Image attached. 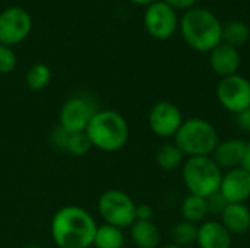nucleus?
I'll return each instance as SVG.
<instances>
[{
    "instance_id": "nucleus-1",
    "label": "nucleus",
    "mask_w": 250,
    "mask_h": 248,
    "mask_svg": "<svg viewBox=\"0 0 250 248\" xmlns=\"http://www.w3.org/2000/svg\"><path fill=\"white\" fill-rule=\"evenodd\" d=\"M98 224L85 208L67 205L51 218L50 234L59 248H91Z\"/></svg>"
},
{
    "instance_id": "nucleus-2",
    "label": "nucleus",
    "mask_w": 250,
    "mask_h": 248,
    "mask_svg": "<svg viewBox=\"0 0 250 248\" xmlns=\"http://www.w3.org/2000/svg\"><path fill=\"white\" fill-rule=\"evenodd\" d=\"M179 29L185 42L199 53H209L223 42V23L207 7L195 6L185 12L179 20Z\"/></svg>"
},
{
    "instance_id": "nucleus-3",
    "label": "nucleus",
    "mask_w": 250,
    "mask_h": 248,
    "mask_svg": "<svg viewBox=\"0 0 250 248\" xmlns=\"http://www.w3.org/2000/svg\"><path fill=\"white\" fill-rule=\"evenodd\" d=\"M85 133L92 148L108 153L123 149L130 136L127 120L114 110H98Z\"/></svg>"
},
{
    "instance_id": "nucleus-4",
    "label": "nucleus",
    "mask_w": 250,
    "mask_h": 248,
    "mask_svg": "<svg viewBox=\"0 0 250 248\" xmlns=\"http://www.w3.org/2000/svg\"><path fill=\"white\" fill-rule=\"evenodd\" d=\"M173 139L186 158L211 156L220 143V136L214 124L201 117L185 120Z\"/></svg>"
},
{
    "instance_id": "nucleus-5",
    "label": "nucleus",
    "mask_w": 250,
    "mask_h": 248,
    "mask_svg": "<svg viewBox=\"0 0 250 248\" xmlns=\"http://www.w3.org/2000/svg\"><path fill=\"white\" fill-rule=\"evenodd\" d=\"M223 172L211 156H193L186 158L182 167V180L189 194L207 199L220 191Z\"/></svg>"
},
{
    "instance_id": "nucleus-6",
    "label": "nucleus",
    "mask_w": 250,
    "mask_h": 248,
    "mask_svg": "<svg viewBox=\"0 0 250 248\" xmlns=\"http://www.w3.org/2000/svg\"><path fill=\"white\" fill-rule=\"evenodd\" d=\"M97 208L104 224L117 227L120 229L130 228L136 221V203L123 190L108 189L103 191Z\"/></svg>"
},
{
    "instance_id": "nucleus-7",
    "label": "nucleus",
    "mask_w": 250,
    "mask_h": 248,
    "mask_svg": "<svg viewBox=\"0 0 250 248\" xmlns=\"http://www.w3.org/2000/svg\"><path fill=\"white\" fill-rule=\"evenodd\" d=\"M98 111L97 101L88 94H76L69 96L60 107L59 126L69 134L86 130L91 118Z\"/></svg>"
},
{
    "instance_id": "nucleus-8",
    "label": "nucleus",
    "mask_w": 250,
    "mask_h": 248,
    "mask_svg": "<svg viewBox=\"0 0 250 248\" xmlns=\"http://www.w3.org/2000/svg\"><path fill=\"white\" fill-rule=\"evenodd\" d=\"M215 94L221 107L234 115L250 108V80L239 73L223 77Z\"/></svg>"
},
{
    "instance_id": "nucleus-9",
    "label": "nucleus",
    "mask_w": 250,
    "mask_h": 248,
    "mask_svg": "<svg viewBox=\"0 0 250 248\" xmlns=\"http://www.w3.org/2000/svg\"><path fill=\"white\" fill-rule=\"evenodd\" d=\"M179 20L177 12L163 0L148 4L144 13V25L146 32L158 41L171 38L179 29Z\"/></svg>"
},
{
    "instance_id": "nucleus-10",
    "label": "nucleus",
    "mask_w": 250,
    "mask_h": 248,
    "mask_svg": "<svg viewBox=\"0 0 250 248\" xmlns=\"http://www.w3.org/2000/svg\"><path fill=\"white\" fill-rule=\"evenodd\" d=\"M32 29L31 15L19 6H10L0 12V44L13 47L25 41Z\"/></svg>"
},
{
    "instance_id": "nucleus-11",
    "label": "nucleus",
    "mask_w": 250,
    "mask_h": 248,
    "mask_svg": "<svg viewBox=\"0 0 250 248\" xmlns=\"http://www.w3.org/2000/svg\"><path fill=\"white\" fill-rule=\"evenodd\" d=\"M185 118L180 108L171 101L155 102L148 113L149 130L161 139L174 137Z\"/></svg>"
},
{
    "instance_id": "nucleus-12",
    "label": "nucleus",
    "mask_w": 250,
    "mask_h": 248,
    "mask_svg": "<svg viewBox=\"0 0 250 248\" xmlns=\"http://www.w3.org/2000/svg\"><path fill=\"white\" fill-rule=\"evenodd\" d=\"M220 193L227 203H246L250 199V174L242 167L224 171Z\"/></svg>"
},
{
    "instance_id": "nucleus-13",
    "label": "nucleus",
    "mask_w": 250,
    "mask_h": 248,
    "mask_svg": "<svg viewBox=\"0 0 250 248\" xmlns=\"http://www.w3.org/2000/svg\"><path fill=\"white\" fill-rule=\"evenodd\" d=\"M240 64L242 56L239 53V48H234L226 42L218 44L214 50L209 51L211 70L221 79L237 75Z\"/></svg>"
},
{
    "instance_id": "nucleus-14",
    "label": "nucleus",
    "mask_w": 250,
    "mask_h": 248,
    "mask_svg": "<svg viewBox=\"0 0 250 248\" xmlns=\"http://www.w3.org/2000/svg\"><path fill=\"white\" fill-rule=\"evenodd\" d=\"M245 151H246V140L240 137H231V139L220 140L211 158L223 171H229L242 167Z\"/></svg>"
},
{
    "instance_id": "nucleus-15",
    "label": "nucleus",
    "mask_w": 250,
    "mask_h": 248,
    "mask_svg": "<svg viewBox=\"0 0 250 248\" xmlns=\"http://www.w3.org/2000/svg\"><path fill=\"white\" fill-rule=\"evenodd\" d=\"M196 246L199 248H231L233 235L220 221H204L198 225Z\"/></svg>"
},
{
    "instance_id": "nucleus-16",
    "label": "nucleus",
    "mask_w": 250,
    "mask_h": 248,
    "mask_svg": "<svg viewBox=\"0 0 250 248\" xmlns=\"http://www.w3.org/2000/svg\"><path fill=\"white\" fill-rule=\"evenodd\" d=\"M220 222L231 235H243L250 229V208L246 203H229Z\"/></svg>"
},
{
    "instance_id": "nucleus-17",
    "label": "nucleus",
    "mask_w": 250,
    "mask_h": 248,
    "mask_svg": "<svg viewBox=\"0 0 250 248\" xmlns=\"http://www.w3.org/2000/svg\"><path fill=\"white\" fill-rule=\"evenodd\" d=\"M130 238L138 248H158L161 232L152 221H135L130 227Z\"/></svg>"
},
{
    "instance_id": "nucleus-18",
    "label": "nucleus",
    "mask_w": 250,
    "mask_h": 248,
    "mask_svg": "<svg viewBox=\"0 0 250 248\" xmlns=\"http://www.w3.org/2000/svg\"><path fill=\"white\" fill-rule=\"evenodd\" d=\"M185 161H186L185 153L174 142L161 145L155 152V164L163 171H168V172L176 171L183 167Z\"/></svg>"
},
{
    "instance_id": "nucleus-19",
    "label": "nucleus",
    "mask_w": 250,
    "mask_h": 248,
    "mask_svg": "<svg viewBox=\"0 0 250 248\" xmlns=\"http://www.w3.org/2000/svg\"><path fill=\"white\" fill-rule=\"evenodd\" d=\"M180 213L183 216V221L190 222V224H202L205 218L208 216V209H207V199L195 196V194H188L180 205Z\"/></svg>"
},
{
    "instance_id": "nucleus-20",
    "label": "nucleus",
    "mask_w": 250,
    "mask_h": 248,
    "mask_svg": "<svg viewBox=\"0 0 250 248\" xmlns=\"http://www.w3.org/2000/svg\"><path fill=\"white\" fill-rule=\"evenodd\" d=\"M125 243H126V238H125L123 229L108 225V224H103V225H98V228H97L92 247L123 248Z\"/></svg>"
},
{
    "instance_id": "nucleus-21",
    "label": "nucleus",
    "mask_w": 250,
    "mask_h": 248,
    "mask_svg": "<svg viewBox=\"0 0 250 248\" xmlns=\"http://www.w3.org/2000/svg\"><path fill=\"white\" fill-rule=\"evenodd\" d=\"M250 41V28L242 20H231L223 25V42L240 48Z\"/></svg>"
},
{
    "instance_id": "nucleus-22",
    "label": "nucleus",
    "mask_w": 250,
    "mask_h": 248,
    "mask_svg": "<svg viewBox=\"0 0 250 248\" xmlns=\"http://www.w3.org/2000/svg\"><path fill=\"white\" fill-rule=\"evenodd\" d=\"M196 238H198V225H195V224L180 221L171 229L173 244H176L179 247H190V246L196 244Z\"/></svg>"
},
{
    "instance_id": "nucleus-23",
    "label": "nucleus",
    "mask_w": 250,
    "mask_h": 248,
    "mask_svg": "<svg viewBox=\"0 0 250 248\" xmlns=\"http://www.w3.org/2000/svg\"><path fill=\"white\" fill-rule=\"evenodd\" d=\"M26 85L32 91H41L44 89L50 80H51V70L47 64L44 63H35L32 64L25 76Z\"/></svg>"
},
{
    "instance_id": "nucleus-24",
    "label": "nucleus",
    "mask_w": 250,
    "mask_h": 248,
    "mask_svg": "<svg viewBox=\"0 0 250 248\" xmlns=\"http://www.w3.org/2000/svg\"><path fill=\"white\" fill-rule=\"evenodd\" d=\"M92 149V145H91V140L89 137L86 136L85 132L82 133H73L69 136L67 139V145H66V152L73 155V156H83L86 155L89 151Z\"/></svg>"
},
{
    "instance_id": "nucleus-25",
    "label": "nucleus",
    "mask_w": 250,
    "mask_h": 248,
    "mask_svg": "<svg viewBox=\"0 0 250 248\" xmlns=\"http://www.w3.org/2000/svg\"><path fill=\"white\" fill-rule=\"evenodd\" d=\"M16 54L12 47L0 44V75H9L16 67Z\"/></svg>"
},
{
    "instance_id": "nucleus-26",
    "label": "nucleus",
    "mask_w": 250,
    "mask_h": 248,
    "mask_svg": "<svg viewBox=\"0 0 250 248\" xmlns=\"http://www.w3.org/2000/svg\"><path fill=\"white\" fill-rule=\"evenodd\" d=\"M227 205H229L227 200L221 196L220 191L211 194L209 197H207V209H208V215H211V216L220 218Z\"/></svg>"
},
{
    "instance_id": "nucleus-27",
    "label": "nucleus",
    "mask_w": 250,
    "mask_h": 248,
    "mask_svg": "<svg viewBox=\"0 0 250 248\" xmlns=\"http://www.w3.org/2000/svg\"><path fill=\"white\" fill-rule=\"evenodd\" d=\"M69 133L62 129L59 124L53 129V132L50 133V143L56 148V149H62L64 151L66 149V145H67V139H69Z\"/></svg>"
},
{
    "instance_id": "nucleus-28",
    "label": "nucleus",
    "mask_w": 250,
    "mask_h": 248,
    "mask_svg": "<svg viewBox=\"0 0 250 248\" xmlns=\"http://www.w3.org/2000/svg\"><path fill=\"white\" fill-rule=\"evenodd\" d=\"M163 1L170 7H173L176 12H183V13L193 9L198 3V0H163Z\"/></svg>"
},
{
    "instance_id": "nucleus-29",
    "label": "nucleus",
    "mask_w": 250,
    "mask_h": 248,
    "mask_svg": "<svg viewBox=\"0 0 250 248\" xmlns=\"http://www.w3.org/2000/svg\"><path fill=\"white\" fill-rule=\"evenodd\" d=\"M154 209L146 203L136 205V221H152Z\"/></svg>"
},
{
    "instance_id": "nucleus-30",
    "label": "nucleus",
    "mask_w": 250,
    "mask_h": 248,
    "mask_svg": "<svg viewBox=\"0 0 250 248\" xmlns=\"http://www.w3.org/2000/svg\"><path fill=\"white\" fill-rule=\"evenodd\" d=\"M236 123L242 130L250 133V108L246 110V111H242V113L236 114Z\"/></svg>"
},
{
    "instance_id": "nucleus-31",
    "label": "nucleus",
    "mask_w": 250,
    "mask_h": 248,
    "mask_svg": "<svg viewBox=\"0 0 250 248\" xmlns=\"http://www.w3.org/2000/svg\"><path fill=\"white\" fill-rule=\"evenodd\" d=\"M242 168L246 170L250 174V140L249 142H246V151H245V155H243Z\"/></svg>"
},
{
    "instance_id": "nucleus-32",
    "label": "nucleus",
    "mask_w": 250,
    "mask_h": 248,
    "mask_svg": "<svg viewBox=\"0 0 250 248\" xmlns=\"http://www.w3.org/2000/svg\"><path fill=\"white\" fill-rule=\"evenodd\" d=\"M129 1H132V3H135V4H144V6H148V4H151V3H154V1H157V0H129Z\"/></svg>"
},
{
    "instance_id": "nucleus-33",
    "label": "nucleus",
    "mask_w": 250,
    "mask_h": 248,
    "mask_svg": "<svg viewBox=\"0 0 250 248\" xmlns=\"http://www.w3.org/2000/svg\"><path fill=\"white\" fill-rule=\"evenodd\" d=\"M163 248H182L179 247V246H176V244H173V243H170V244H167V246H164Z\"/></svg>"
},
{
    "instance_id": "nucleus-34",
    "label": "nucleus",
    "mask_w": 250,
    "mask_h": 248,
    "mask_svg": "<svg viewBox=\"0 0 250 248\" xmlns=\"http://www.w3.org/2000/svg\"><path fill=\"white\" fill-rule=\"evenodd\" d=\"M28 248H40V247H37V246H31V247H28Z\"/></svg>"
}]
</instances>
